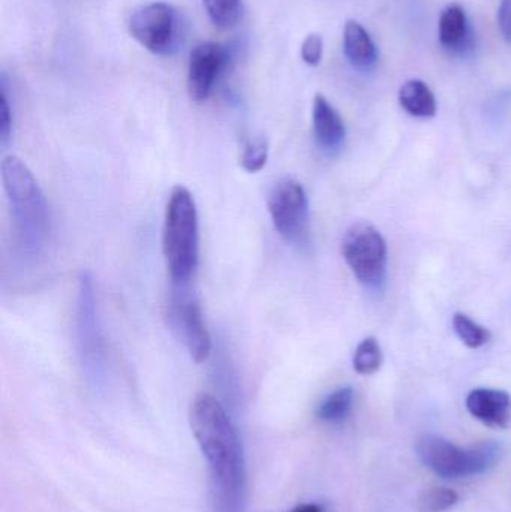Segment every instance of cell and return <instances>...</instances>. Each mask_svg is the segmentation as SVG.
I'll list each match as a JSON object with an SVG mask.
<instances>
[{"label": "cell", "instance_id": "17", "mask_svg": "<svg viewBox=\"0 0 511 512\" xmlns=\"http://www.w3.org/2000/svg\"><path fill=\"white\" fill-rule=\"evenodd\" d=\"M381 364H383V351L378 340L375 337L363 340L354 352V370L359 375H374L380 370Z\"/></svg>", "mask_w": 511, "mask_h": 512}, {"label": "cell", "instance_id": "23", "mask_svg": "<svg viewBox=\"0 0 511 512\" xmlns=\"http://www.w3.org/2000/svg\"><path fill=\"white\" fill-rule=\"evenodd\" d=\"M498 24L504 38L511 42V0H503L498 11Z\"/></svg>", "mask_w": 511, "mask_h": 512}, {"label": "cell", "instance_id": "6", "mask_svg": "<svg viewBox=\"0 0 511 512\" xmlns=\"http://www.w3.org/2000/svg\"><path fill=\"white\" fill-rule=\"evenodd\" d=\"M342 255L362 285L380 288L387 274V243L368 222L348 228L342 239Z\"/></svg>", "mask_w": 511, "mask_h": 512}, {"label": "cell", "instance_id": "9", "mask_svg": "<svg viewBox=\"0 0 511 512\" xmlns=\"http://www.w3.org/2000/svg\"><path fill=\"white\" fill-rule=\"evenodd\" d=\"M228 62V51L218 42H203L191 51L188 63V92L197 102L206 101Z\"/></svg>", "mask_w": 511, "mask_h": 512}, {"label": "cell", "instance_id": "7", "mask_svg": "<svg viewBox=\"0 0 511 512\" xmlns=\"http://www.w3.org/2000/svg\"><path fill=\"white\" fill-rule=\"evenodd\" d=\"M267 207L279 236L291 245L303 246L309 239V201L302 183L282 179L267 197Z\"/></svg>", "mask_w": 511, "mask_h": 512}, {"label": "cell", "instance_id": "2", "mask_svg": "<svg viewBox=\"0 0 511 512\" xmlns=\"http://www.w3.org/2000/svg\"><path fill=\"white\" fill-rule=\"evenodd\" d=\"M2 182L17 230L27 255H38L50 234V210L32 171L17 156L3 158Z\"/></svg>", "mask_w": 511, "mask_h": 512}, {"label": "cell", "instance_id": "10", "mask_svg": "<svg viewBox=\"0 0 511 512\" xmlns=\"http://www.w3.org/2000/svg\"><path fill=\"white\" fill-rule=\"evenodd\" d=\"M471 415L492 429H507L511 421V397L503 390L477 388L467 397Z\"/></svg>", "mask_w": 511, "mask_h": 512}, {"label": "cell", "instance_id": "22", "mask_svg": "<svg viewBox=\"0 0 511 512\" xmlns=\"http://www.w3.org/2000/svg\"><path fill=\"white\" fill-rule=\"evenodd\" d=\"M12 116L9 108L8 95H6L5 86H2V96H0V143L5 146L11 137Z\"/></svg>", "mask_w": 511, "mask_h": 512}, {"label": "cell", "instance_id": "3", "mask_svg": "<svg viewBox=\"0 0 511 512\" xmlns=\"http://www.w3.org/2000/svg\"><path fill=\"white\" fill-rule=\"evenodd\" d=\"M162 248L173 285H189L197 270L200 234L197 204L185 186H176L171 191L165 210Z\"/></svg>", "mask_w": 511, "mask_h": 512}, {"label": "cell", "instance_id": "24", "mask_svg": "<svg viewBox=\"0 0 511 512\" xmlns=\"http://www.w3.org/2000/svg\"><path fill=\"white\" fill-rule=\"evenodd\" d=\"M291 512H324V510L318 504H303L300 507L294 508Z\"/></svg>", "mask_w": 511, "mask_h": 512}, {"label": "cell", "instance_id": "12", "mask_svg": "<svg viewBox=\"0 0 511 512\" xmlns=\"http://www.w3.org/2000/svg\"><path fill=\"white\" fill-rule=\"evenodd\" d=\"M344 51L347 59L356 68L368 69L377 62V47L371 35L362 24L354 20L347 21L345 24Z\"/></svg>", "mask_w": 511, "mask_h": 512}, {"label": "cell", "instance_id": "11", "mask_svg": "<svg viewBox=\"0 0 511 512\" xmlns=\"http://www.w3.org/2000/svg\"><path fill=\"white\" fill-rule=\"evenodd\" d=\"M312 123H314L315 140L324 152L335 153L344 146L345 134H347L344 120L323 95L315 96Z\"/></svg>", "mask_w": 511, "mask_h": 512}, {"label": "cell", "instance_id": "8", "mask_svg": "<svg viewBox=\"0 0 511 512\" xmlns=\"http://www.w3.org/2000/svg\"><path fill=\"white\" fill-rule=\"evenodd\" d=\"M168 304V321L195 363H204L212 351V339L203 321L200 304L188 285H173Z\"/></svg>", "mask_w": 511, "mask_h": 512}, {"label": "cell", "instance_id": "18", "mask_svg": "<svg viewBox=\"0 0 511 512\" xmlns=\"http://www.w3.org/2000/svg\"><path fill=\"white\" fill-rule=\"evenodd\" d=\"M210 21L219 29H230L242 14V0H203Z\"/></svg>", "mask_w": 511, "mask_h": 512}, {"label": "cell", "instance_id": "19", "mask_svg": "<svg viewBox=\"0 0 511 512\" xmlns=\"http://www.w3.org/2000/svg\"><path fill=\"white\" fill-rule=\"evenodd\" d=\"M459 502V495L455 490L447 487H437L428 490L417 501L419 512H446L452 510Z\"/></svg>", "mask_w": 511, "mask_h": 512}, {"label": "cell", "instance_id": "13", "mask_svg": "<svg viewBox=\"0 0 511 512\" xmlns=\"http://www.w3.org/2000/svg\"><path fill=\"white\" fill-rule=\"evenodd\" d=\"M399 104L408 114L429 119L437 114V99L422 80H408L399 90Z\"/></svg>", "mask_w": 511, "mask_h": 512}, {"label": "cell", "instance_id": "4", "mask_svg": "<svg viewBox=\"0 0 511 512\" xmlns=\"http://www.w3.org/2000/svg\"><path fill=\"white\" fill-rule=\"evenodd\" d=\"M417 456L426 468L446 480H462L486 474L500 462L503 448L497 442H483L461 448L437 435H425L417 441Z\"/></svg>", "mask_w": 511, "mask_h": 512}, {"label": "cell", "instance_id": "14", "mask_svg": "<svg viewBox=\"0 0 511 512\" xmlns=\"http://www.w3.org/2000/svg\"><path fill=\"white\" fill-rule=\"evenodd\" d=\"M468 20L464 8L459 5H449L440 17V42L449 50L459 51L468 42Z\"/></svg>", "mask_w": 511, "mask_h": 512}, {"label": "cell", "instance_id": "15", "mask_svg": "<svg viewBox=\"0 0 511 512\" xmlns=\"http://www.w3.org/2000/svg\"><path fill=\"white\" fill-rule=\"evenodd\" d=\"M354 403V390L342 387L330 393L318 406L317 415L326 423H341L350 415Z\"/></svg>", "mask_w": 511, "mask_h": 512}, {"label": "cell", "instance_id": "5", "mask_svg": "<svg viewBox=\"0 0 511 512\" xmlns=\"http://www.w3.org/2000/svg\"><path fill=\"white\" fill-rule=\"evenodd\" d=\"M129 33L150 53L170 57L179 51L183 42L182 18L170 3H149L131 15Z\"/></svg>", "mask_w": 511, "mask_h": 512}, {"label": "cell", "instance_id": "20", "mask_svg": "<svg viewBox=\"0 0 511 512\" xmlns=\"http://www.w3.org/2000/svg\"><path fill=\"white\" fill-rule=\"evenodd\" d=\"M269 159V146L264 138H255L246 144L242 155V167L248 173H258L266 167Z\"/></svg>", "mask_w": 511, "mask_h": 512}, {"label": "cell", "instance_id": "1", "mask_svg": "<svg viewBox=\"0 0 511 512\" xmlns=\"http://www.w3.org/2000/svg\"><path fill=\"white\" fill-rule=\"evenodd\" d=\"M192 433L209 463L221 512H240L245 493V460L236 427L212 394L195 397L189 411Z\"/></svg>", "mask_w": 511, "mask_h": 512}, {"label": "cell", "instance_id": "16", "mask_svg": "<svg viewBox=\"0 0 511 512\" xmlns=\"http://www.w3.org/2000/svg\"><path fill=\"white\" fill-rule=\"evenodd\" d=\"M453 330L458 334L459 339L470 349H480L491 340V331L482 327L476 321L465 315V313H455L453 316Z\"/></svg>", "mask_w": 511, "mask_h": 512}, {"label": "cell", "instance_id": "21", "mask_svg": "<svg viewBox=\"0 0 511 512\" xmlns=\"http://www.w3.org/2000/svg\"><path fill=\"white\" fill-rule=\"evenodd\" d=\"M323 38L317 33L306 36L302 44V59L306 65L318 66L323 59Z\"/></svg>", "mask_w": 511, "mask_h": 512}]
</instances>
